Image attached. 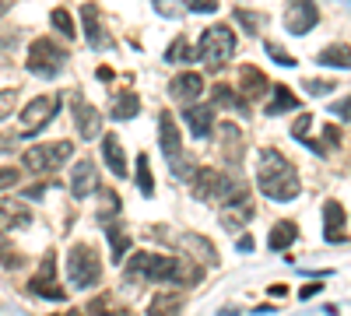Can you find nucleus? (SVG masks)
Masks as SVG:
<instances>
[{
	"instance_id": "obj_21",
	"label": "nucleus",
	"mask_w": 351,
	"mask_h": 316,
	"mask_svg": "<svg viewBox=\"0 0 351 316\" xmlns=\"http://www.w3.org/2000/svg\"><path fill=\"white\" fill-rule=\"evenodd\" d=\"M267 92H271V84H267V77H263L256 67H243L239 71V95L246 102H256V99H263Z\"/></svg>"
},
{
	"instance_id": "obj_37",
	"label": "nucleus",
	"mask_w": 351,
	"mask_h": 316,
	"mask_svg": "<svg viewBox=\"0 0 351 316\" xmlns=\"http://www.w3.org/2000/svg\"><path fill=\"white\" fill-rule=\"evenodd\" d=\"M186 11H197V14H211V11H218V0H186Z\"/></svg>"
},
{
	"instance_id": "obj_25",
	"label": "nucleus",
	"mask_w": 351,
	"mask_h": 316,
	"mask_svg": "<svg viewBox=\"0 0 351 316\" xmlns=\"http://www.w3.org/2000/svg\"><path fill=\"white\" fill-rule=\"evenodd\" d=\"M316 60H319V67H341V71H351V46L334 42V46H327L324 53H319Z\"/></svg>"
},
{
	"instance_id": "obj_7",
	"label": "nucleus",
	"mask_w": 351,
	"mask_h": 316,
	"mask_svg": "<svg viewBox=\"0 0 351 316\" xmlns=\"http://www.w3.org/2000/svg\"><path fill=\"white\" fill-rule=\"evenodd\" d=\"M74 158V145L71 141H56V145H36L21 151V165L28 172H36V176H49V172H56L60 165H67Z\"/></svg>"
},
{
	"instance_id": "obj_38",
	"label": "nucleus",
	"mask_w": 351,
	"mask_h": 316,
	"mask_svg": "<svg viewBox=\"0 0 351 316\" xmlns=\"http://www.w3.org/2000/svg\"><path fill=\"white\" fill-rule=\"evenodd\" d=\"M330 112H334L337 120H348V123H351V95H344L341 102H334V106H330Z\"/></svg>"
},
{
	"instance_id": "obj_1",
	"label": "nucleus",
	"mask_w": 351,
	"mask_h": 316,
	"mask_svg": "<svg viewBox=\"0 0 351 316\" xmlns=\"http://www.w3.org/2000/svg\"><path fill=\"white\" fill-rule=\"evenodd\" d=\"M204 274L190 260H172L148 250H134L127 260V281H155V284H197Z\"/></svg>"
},
{
	"instance_id": "obj_30",
	"label": "nucleus",
	"mask_w": 351,
	"mask_h": 316,
	"mask_svg": "<svg viewBox=\"0 0 351 316\" xmlns=\"http://www.w3.org/2000/svg\"><path fill=\"white\" fill-rule=\"evenodd\" d=\"M137 190L144 193V197H152L155 193V180H152V165H148V155H137Z\"/></svg>"
},
{
	"instance_id": "obj_5",
	"label": "nucleus",
	"mask_w": 351,
	"mask_h": 316,
	"mask_svg": "<svg viewBox=\"0 0 351 316\" xmlns=\"http://www.w3.org/2000/svg\"><path fill=\"white\" fill-rule=\"evenodd\" d=\"M67 49L64 46H56L53 39H36L32 46H28L25 53V67L28 74H36V77H56L64 67H67Z\"/></svg>"
},
{
	"instance_id": "obj_8",
	"label": "nucleus",
	"mask_w": 351,
	"mask_h": 316,
	"mask_svg": "<svg viewBox=\"0 0 351 316\" xmlns=\"http://www.w3.org/2000/svg\"><path fill=\"white\" fill-rule=\"evenodd\" d=\"M239 190V183L225 180L218 169H197L193 172V197L204 200V204H221L225 197H232Z\"/></svg>"
},
{
	"instance_id": "obj_13",
	"label": "nucleus",
	"mask_w": 351,
	"mask_h": 316,
	"mask_svg": "<svg viewBox=\"0 0 351 316\" xmlns=\"http://www.w3.org/2000/svg\"><path fill=\"white\" fill-rule=\"evenodd\" d=\"M71 197L74 200H84V197H92V193H99V165L92 162V158H77L74 162V169H71Z\"/></svg>"
},
{
	"instance_id": "obj_10",
	"label": "nucleus",
	"mask_w": 351,
	"mask_h": 316,
	"mask_svg": "<svg viewBox=\"0 0 351 316\" xmlns=\"http://www.w3.org/2000/svg\"><path fill=\"white\" fill-rule=\"evenodd\" d=\"M218 221L225 232H243L246 221H253V200L246 193V186H239L232 197L221 200V211H218Z\"/></svg>"
},
{
	"instance_id": "obj_22",
	"label": "nucleus",
	"mask_w": 351,
	"mask_h": 316,
	"mask_svg": "<svg viewBox=\"0 0 351 316\" xmlns=\"http://www.w3.org/2000/svg\"><path fill=\"white\" fill-rule=\"evenodd\" d=\"M109 112H112V120H120V123L134 120L137 112H141V95H134V92H120V95H112Z\"/></svg>"
},
{
	"instance_id": "obj_6",
	"label": "nucleus",
	"mask_w": 351,
	"mask_h": 316,
	"mask_svg": "<svg viewBox=\"0 0 351 316\" xmlns=\"http://www.w3.org/2000/svg\"><path fill=\"white\" fill-rule=\"evenodd\" d=\"M67 274H71L74 289H95L99 278H102V260H99L95 246L74 243L71 253H67Z\"/></svg>"
},
{
	"instance_id": "obj_40",
	"label": "nucleus",
	"mask_w": 351,
	"mask_h": 316,
	"mask_svg": "<svg viewBox=\"0 0 351 316\" xmlns=\"http://www.w3.org/2000/svg\"><path fill=\"white\" fill-rule=\"evenodd\" d=\"M155 8H158V14H169V18L183 14V11H180V4H176V0H155Z\"/></svg>"
},
{
	"instance_id": "obj_15",
	"label": "nucleus",
	"mask_w": 351,
	"mask_h": 316,
	"mask_svg": "<svg viewBox=\"0 0 351 316\" xmlns=\"http://www.w3.org/2000/svg\"><path fill=\"white\" fill-rule=\"evenodd\" d=\"M183 120H186L193 137H211V130H215V106L211 102H190L183 109Z\"/></svg>"
},
{
	"instance_id": "obj_2",
	"label": "nucleus",
	"mask_w": 351,
	"mask_h": 316,
	"mask_svg": "<svg viewBox=\"0 0 351 316\" xmlns=\"http://www.w3.org/2000/svg\"><path fill=\"white\" fill-rule=\"evenodd\" d=\"M256 186L263 197H271V200H295L299 190H302V180H299V172L295 165H291L281 151H271V148H263L260 158H256Z\"/></svg>"
},
{
	"instance_id": "obj_43",
	"label": "nucleus",
	"mask_w": 351,
	"mask_h": 316,
	"mask_svg": "<svg viewBox=\"0 0 351 316\" xmlns=\"http://www.w3.org/2000/svg\"><path fill=\"white\" fill-rule=\"evenodd\" d=\"M316 292H319V284H306V289H302V292H299V295H302V299H313V295H316Z\"/></svg>"
},
{
	"instance_id": "obj_11",
	"label": "nucleus",
	"mask_w": 351,
	"mask_h": 316,
	"mask_svg": "<svg viewBox=\"0 0 351 316\" xmlns=\"http://www.w3.org/2000/svg\"><path fill=\"white\" fill-rule=\"evenodd\" d=\"M25 292H32V295H43V299H56L60 302L67 292L60 289V281H56V256L49 253V256H43V264H39V271L28 278V289Z\"/></svg>"
},
{
	"instance_id": "obj_34",
	"label": "nucleus",
	"mask_w": 351,
	"mask_h": 316,
	"mask_svg": "<svg viewBox=\"0 0 351 316\" xmlns=\"http://www.w3.org/2000/svg\"><path fill=\"white\" fill-rule=\"evenodd\" d=\"M21 183V172L14 169V165H4V169H0V193H4V190H14Z\"/></svg>"
},
{
	"instance_id": "obj_24",
	"label": "nucleus",
	"mask_w": 351,
	"mask_h": 316,
	"mask_svg": "<svg viewBox=\"0 0 351 316\" xmlns=\"http://www.w3.org/2000/svg\"><path fill=\"white\" fill-rule=\"evenodd\" d=\"M271 95H274V99H271L267 106H263V112H267V117H281V112L299 109V95L291 92V88H285V84H281V88H274Z\"/></svg>"
},
{
	"instance_id": "obj_32",
	"label": "nucleus",
	"mask_w": 351,
	"mask_h": 316,
	"mask_svg": "<svg viewBox=\"0 0 351 316\" xmlns=\"http://www.w3.org/2000/svg\"><path fill=\"white\" fill-rule=\"evenodd\" d=\"M49 21H53V28H56L64 39H74V36H77V28H74V21H71V14H67L64 8H56V11L49 14Z\"/></svg>"
},
{
	"instance_id": "obj_18",
	"label": "nucleus",
	"mask_w": 351,
	"mask_h": 316,
	"mask_svg": "<svg viewBox=\"0 0 351 316\" xmlns=\"http://www.w3.org/2000/svg\"><path fill=\"white\" fill-rule=\"evenodd\" d=\"M324 236H327V243L348 239V215L341 208V200H327L324 204Z\"/></svg>"
},
{
	"instance_id": "obj_3",
	"label": "nucleus",
	"mask_w": 351,
	"mask_h": 316,
	"mask_svg": "<svg viewBox=\"0 0 351 316\" xmlns=\"http://www.w3.org/2000/svg\"><path fill=\"white\" fill-rule=\"evenodd\" d=\"M158 141H162V155L169 162V169L176 172V180H193L197 165L186 158L183 151V137H180V123L172 120V112H162L158 117Z\"/></svg>"
},
{
	"instance_id": "obj_29",
	"label": "nucleus",
	"mask_w": 351,
	"mask_h": 316,
	"mask_svg": "<svg viewBox=\"0 0 351 316\" xmlns=\"http://www.w3.org/2000/svg\"><path fill=\"white\" fill-rule=\"evenodd\" d=\"M109 253H112V264H123V256L130 253V236L123 228H109Z\"/></svg>"
},
{
	"instance_id": "obj_42",
	"label": "nucleus",
	"mask_w": 351,
	"mask_h": 316,
	"mask_svg": "<svg viewBox=\"0 0 351 316\" xmlns=\"http://www.w3.org/2000/svg\"><path fill=\"white\" fill-rule=\"evenodd\" d=\"M0 256H4V260H8L4 267H21V256H18L14 250H8V246H4V250H0Z\"/></svg>"
},
{
	"instance_id": "obj_16",
	"label": "nucleus",
	"mask_w": 351,
	"mask_h": 316,
	"mask_svg": "<svg viewBox=\"0 0 351 316\" xmlns=\"http://www.w3.org/2000/svg\"><path fill=\"white\" fill-rule=\"evenodd\" d=\"M81 28H84V39L92 49H106L109 46V32H106V25H102V11L95 4H84L81 8Z\"/></svg>"
},
{
	"instance_id": "obj_33",
	"label": "nucleus",
	"mask_w": 351,
	"mask_h": 316,
	"mask_svg": "<svg viewBox=\"0 0 351 316\" xmlns=\"http://www.w3.org/2000/svg\"><path fill=\"white\" fill-rule=\"evenodd\" d=\"M99 193H102V208H99V218H102V221H109V215H112V218L120 215V197H116L112 190H102V186H99Z\"/></svg>"
},
{
	"instance_id": "obj_31",
	"label": "nucleus",
	"mask_w": 351,
	"mask_h": 316,
	"mask_svg": "<svg viewBox=\"0 0 351 316\" xmlns=\"http://www.w3.org/2000/svg\"><path fill=\"white\" fill-rule=\"evenodd\" d=\"M88 313H92V316H127V309L116 302L112 295H99L92 306H88Z\"/></svg>"
},
{
	"instance_id": "obj_14",
	"label": "nucleus",
	"mask_w": 351,
	"mask_h": 316,
	"mask_svg": "<svg viewBox=\"0 0 351 316\" xmlns=\"http://www.w3.org/2000/svg\"><path fill=\"white\" fill-rule=\"evenodd\" d=\"M169 95L176 102H183V106L197 102V95H204V77L197 71H180V74L169 81Z\"/></svg>"
},
{
	"instance_id": "obj_23",
	"label": "nucleus",
	"mask_w": 351,
	"mask_h": 316,
	"mask_svg": "<svg viewBox=\"0 0 351 316\" xmlns=\"http://www.w3.org/2000/svg\"><path fill=\"white\" fill-rule=\"evenodd\" d=\"M183 313V295L180 292H158L148 302V316H180Z\"/></svg>"
},
{
	"instance_id": "obj_12",
	"label": "nucleus",
	"mask_w": 351,
	"mask_h": 316,
	"mask_svg": "<svg viewBox=\"0 0 351 316\" xmlns=\"http://www.w3.org/2000/svg\"><path fill=\"white\" fill-rule=\"evenodd\" d=\"M319 11H316V0H288L285 8V28L291 36H306L309 28H316Z\"/></svg>"
},
{
	"instance_id": "obj_35",
	"label": "nucleus",
	"mask_w": 351,
	"mask_h": 316,
	"mask_svg": "<svg viewBox=\"0 0 351 316\" xmlns=\"http://www.w3.org/2000/svg\"><path fill=\"white\" fill-rule=\"evenodd\" d=\"M313 123H316L313 117H299V120H295V127H291V134H295L299 141H306V145H309V134H313Z\"/></svg>"
},
{
	"instance_id": "obj_20",
	"label": "nucleus",
	"mask_w": 351,
	"mask_h": 316,
	"mask_svg": "<svg viewBox=\"0 0 351 316\" xmlns=\"http://www.w3.org/2000/svg\"><path fill=\"white\" fill-rule=\"evenodd\" d=\"M28 221H32V211L21 200H0V232H14V228H25Z\"/></svg>"
},
{
	"instance_id": "obj_36",
	"label": "nucleus",
	"mask_w": 351,
	"mask_h": 316,
	"mask_svg": "<svg viewBox=\"0 0 351 316\" xmlns=\"http://www.w3.org/2000/svg\"><path fill=\"white\" fill-rule=\"evenodd\" d=\"M14 106H18V92H0V120H4V117H11V112H14Z\"/></svg>"
},
{
	"instance_id": "obj_39",
	"label": "nucleus",
	"mask_w": 351,
	"mask_h": 316,
	"mask_svg": "<svg viewBox=\"0 0 351 316\" xmlns=\"http://www.w3.org/2000/svg\"><path fill=\"white\" fill-rule=\"evenodd\" d=\"M267 53L274 56V60H278V64H285V67H295V56H291V53H285L281 46H274V42H267Z\"/></svg>"
},
{
	"instance_id": "obj_27",
	"label": "nucleus",
	"mask_w": 351,
	"mask_h": 316,
	"mask_svg": "<svg viewBox=\"0 0 351 316\" xmlns=\"http://www.w3.org/2000/svg\"><path fill=\"white\" fill-rule=\"evenodd\" d=\"M295 236H299V225L295 221H278L274 228H271V250H288L291 243H295Z\"/></svg>"
},
{
	"instance_id": "obj_9",
	"label": "nucleus",
	"mask_w": 351,
	"mask_h": 316,
	"mask_svg": "<svg viewBox=\"0 0 351 316\" xmlns=\"http://www.w3.org/2000/svg\"><path fill=\"white\" fill-rule=\"evenodd\" d=\"M60 106H64L60 95H36V99H28V106L21 109V130H25L28 137L39 134V130H46L49 120L60 112Z\"/></svg>"
},
{
	"instance_id": "obj_26",
	"label": "nucleus",
	"mask_w": 351,
	"mask_h": 316,
	"mask_svg": "<svg viewBox=\"0 0 351 316\" xmlns=\"http://www.w3.org/2000/svg\"><path fill=\"white\" fill-rule=\"evenodd\" d=\"M211 106H221V109H236V112H246V99H239L236 88H228V84H215L211 88Z\"/></svg>"
},
{
	"instance_id": "obj_28",
	"label": "nucleus",
	"mask_w": 351,
	"mask_h": 316,
	"mask_svg": "<svg viewBox=\"0 0 351 316\" xmlns=\"http://www.w3.org/2000/svg\"><path fill=\"white\" fill-rule=\"evenodd\" d=\"M165 60H169V64H190V60H197V46H190L186 36L172 39V46L165 49Z\"/></svg>"
},
{
	"instance_id": "obj_17",
	"label": "nucleus",
	"mask_w": 351,
	"mask_h": 316,
	"mask_svg": "<svg viewBox=\"0 0 351 316\" xmlns=\"http://www.w3.org/2000/svg\"><path fill=\"white\" fill-rule=\"evenodd\" d=\"M74 127L84 141H92L102 134V117H99V109L92 102H84L81 95H74Z\"/></svg>"
},
{
	"instance_id": "obj_4",
	"label": "nucleus",
	"mask_w": 351,
	"mask_h": 316,
	"mask_svg": "<svg viewBox=\"0 0 351 316\" xmlns=\"http://www.w3.org/2000/svg\"><path fill=\"white\" fill-rule=\"evenodd\" d=\"M232 53H236V32L228 25H211L197 42V60L208 71H221L232 60Z\"/></svg>"
},
{
	"instance_id": "obj_41",
	"label": "nucleus",
	"mask_w": 351,
	"mask_h": 316,
	"mask_svg": "<svg viewBox=\"0 0 351 316\" xmlns=\"http://www.w3.org/2000/svg\"><path fill=\"white\" fill-rule=\"evenodd\" d=\"M306 92H334L330 81H316V77H306Z\"/></svg>"
},
{
	"instance_id": "obj_19",
	"label": "nucleus",
	"mask_w": 351,
	"mask_h": 316,
	"mask_svg": "<svg viewBox=\"0 0 351 316\" xmlns=\"http://www.w3.org/2000/svg\"><path fill=\"white\" fill-rule=\"evenodd\" d=\"M102 162L109 165V172L116 180H127V155H123V145L116 134H106L102 137Z\"/></svg>"
}]
</instances>
